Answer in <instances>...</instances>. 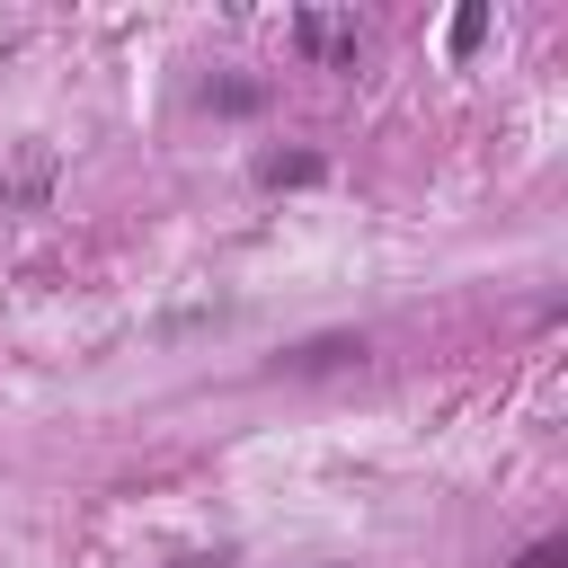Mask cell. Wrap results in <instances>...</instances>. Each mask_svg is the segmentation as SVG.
<instances>
[{"label": "cell", "instance_id": "obj_2", "mask_svg": "<svg viewBox=\"0 0 568 568\" xmlns=\"http://www.w3.org/2000/svg\"><path fill=\"white\" fill-rule=\"evenodd\" d=\"M355 355H364L355 337H320V346H302V355H284V364H293V373H328V364H355Z\"/></svg>", "mask_w": 568, "mask_h": 568}, {"label": "cell", "instance_id": "obj_1", "mask_svg": "<svg viewBox=\"0 0 568 568\" xmlns=\"http://www.w3.org/2000/svg\"><path fill=\"white\" fill-rule=\"evenodd\" d=\"M293 44H302L311 62H355V18H337V9H302V18H293Z\"/></svg>", "mask_w": 568, "mask_h": 568}, {"label": "cell", "instance_id": "obj_3", "mask_svg": "<svg viewBox=\"0 0 568 568\" xmlns=\"http://www.w3.org/2000/svg\"><path fill=\"white\" fill-rule=\"evenodd\" d=\"M515 568H559V541H541V550H524Z\"/></svg>", "mask_w": 568, "mask_h": 568}]
</instances>
